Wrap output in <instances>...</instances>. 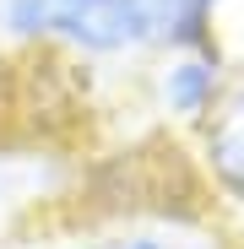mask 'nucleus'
Masks as SVG:
<instances>
[{
    "mask_svg": "<svg viewBox=\"0 0 244 249\" xmlns=\"http://www.w3.org/2000/svg\"><path fill=\"white\" fill-rule=\"evenodd\" d=\"M233 54L228 49H179V54H157L141 71V87H147V108L163 119V130L174 136H195L206 114L223 103L228 81H233Z\"/></svg>",
    "mask_w": 244,
    "mask_h": 249,
    "instance_id": "nucleus-1",
    "label": "nucleus"
},
{
    "mask_svg": "<svg viewBox=\"0 0 244 249\" xmlns=\"http://www.w3.org/2000/svg\"><path fill=\"white\" fill-rule=\"evenodd\" d=\"M201 179H206L212 200L228 212H244V60L233 65V81L223 103L206 114V124L185 141Z\"/></svg>",
    "mask_w": 244,
    "mask_h": 249,
    "instance_id": "nucleus-2",
    "label": "nucleus"
},
{
    "mask_svg": "<svg viewBox=\"0 0 244 249\" xmlns=\"http://www.w3.org/2000/svg\"><path fill=\"white\" fill-rule=\"evenodd\" d=\"M147 33V60L179 49H223V22L233 0H131Z\"/></svg>",
    "mask_w": 244,
    "mask_h": 249,
    "instance_id": "nucleus-3",
    "label": "nucleus"
},
{
    "mask_svg": "<svg viewBox=\"0 0 244 249\" xmlns=\"http://www.w3.org/2000/svg\"><path fill=\"white\" fill-rule=\"evenodd\" d=\"M60 0H0V33L22 49H49Z\"/></svg>",
    "mask_w": 244,
    "mask_h": 249,
    "instance_id": "nucleus-4",
    "label": "nucleus"
},
{
    "mask_svg": "<svg viewBox=\"0 0 244 249\" xmlns=\"http://www.w3.org/2000/svg\"><path fill=\"white\" fill-rule=\"evenodd\" d=\"M49 249H103V238L87 233V238H65V244H49Z\"/></svg>",
    "mask_w": 244,
    "mask_h": 249,
    "instance_id": "nucleus-5",
    "label": "nucleus"
}]
</instances>
